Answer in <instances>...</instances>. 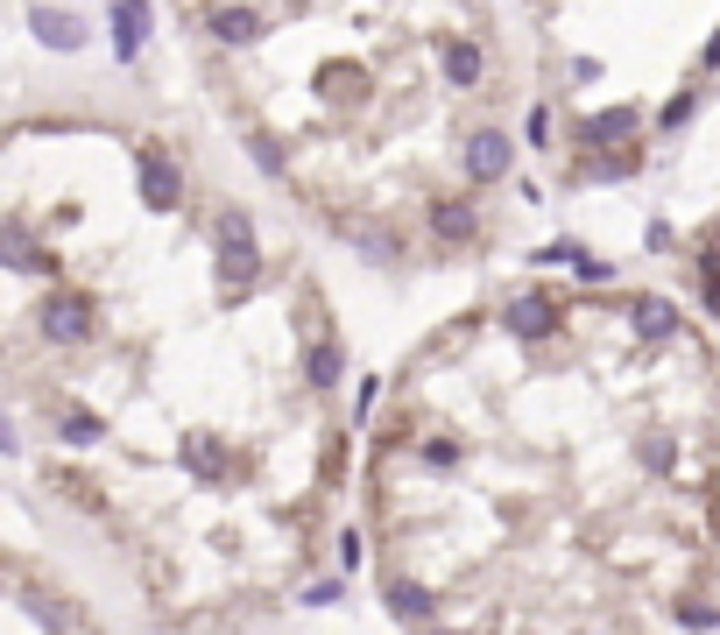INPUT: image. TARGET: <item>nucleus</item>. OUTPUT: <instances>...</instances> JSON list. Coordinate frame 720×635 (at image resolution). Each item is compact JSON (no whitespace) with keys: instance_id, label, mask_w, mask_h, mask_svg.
<instances>
[{"instance_id":"obj_1","label":"nucleus","mask_w":720,"mask_h":635,"mask_svg":"<svg viewBox=\"0 0 720 635\" xmlns=\"http://www.w3.org/2000/svg\"><path fill=\"white\" fill-rule=\"evenodd\" d=\"M213 248H219V276H227L233 290H254V283H262V240H254V219L240 205L213 212Z\"/></svg>"},{"instance_id":"obj_2","label":"nucleus","mask_w":720,"mask_h":635,"mask_svg":"<svg viewBox=\"0 0 720 635\" xmlns=\"http://www.w3.org/2000/svg\"><path fill=\"white\" fill-rule=\"evenodd\" d=\"M502 325L516 332V339L537 346V339H551V332H565V304H559L551 290H516V297L502 304Z\"/></svg>"},{"instance_id":"obj_3","label":"nucleus","mask_w":720,"mask_h":635,"mask_svg":"<svg viewBox=\"0 0 720 635\" xmlns=\"http://www.w3.org/2000/svg\"><path fill=\"white\" fill-rule=\"evenodd\" d=\"M93 325H99L93 297L50 290V304H43V339H50V346H85V339H93Z\"/></svg>"},{"instance_id":"obj_4","label":"nucleus","mask_w":720,"mask_h":635,"mask_svg":"<svg viewBox=\"0 0 720 635\" xmlns=\"http://www.w3.org/2000/svg\"><path fill=\"white\" fill-rule=\"evenodd\" d=\"M134 184H142V205L156 212V219H170V212L184 205V170H177L163 148H142V163H134Z\"/></svg>"},{"instance_id":"obj_5","label":"nucleus","mask_w":720,"mask_h":635,"mask_svg":"<svg viewBox=\"0 0 720 635\" xmlns=\"http://www.w3.org/2000/svg\"><path fill=\"white\" fill-rule=\"evenodd\" d=\"M508 170H516V142H508V128H473L467 134V177H473V184H502Z\"/></svg>"},{"instance_id":"obj_6","label":"nucleus","mask_w":720,"mask_h":635,"mask_svg":"<svg viewBox=\"0 0 720 635\" xmlns=\"http://www.w3.org/2000/svg\"><path fill=\"white\" fill-rule=\"evenodd\" d=\"M628 325H636V339H650V346H664V339H679V304L671 297H657V290H636L628 297Z\"/></svg>"},{"instance_id":"obj_7","label":"nucleus","mask_w":720,"mask_h":635,"mask_svg":"<svg viewBox=\"0 0 720 635\" xmlns=\"http://www.w3.org/2000/svg\"><path fill=\"white\" fill-rule=\"evenodd\" d=\"M382 600H388V614H396V622H410V628L431 635V614H439V594H431V586H417V579H403V572H388V579H382Z\"/></svg>"},{"instance_id":"obj_8","label":"nucleus","mask_w":720,"mask_h":635,"mask_svg":"<svg viewBox=\"0 0 720 635\" xmlns=\"http://www.w3.org/2000/svg\"><path fill=\"white\" fill-rule=\"evenodd\" d=\"M107 28H113V57H120V64H134V57L148 50V28H156V8H142V0H120V8L107 14Z\"/></svg>"},{"instance_id":"obj_9","label":"nucleus","mask_w":720,"mask_h":635,"mask_svg":"<svg viewBox=\"0 0 720 635\" xmlns=\"http://www.w3.org/2000/svg\"><path fill=\"white\" fill-rule=\"evenodd\" d=\"M28 28H36V43H50L57 57L85 50V14L79 8H28Z\"/></svg>"},{"instance_id":"obj_10","label":"nucleus","mask_w":720,"mask_h":635,"mask_svg":"<svg viewBox=\"0 0 720 635\" xmlns=\"http://www.w3.org/2000/svg\"><path fill=\"white\" fill-rule=\"evenodd\" d=\"M205 28H213L219 43H233V50H248V43H262L268 28H276V14H268V8H213Z\"/></svg>"},{"instance_id":"obj_11","label":"nucleus","mask_w":720,"mask_h":635,"mask_svg":"<svg viewBox=\"0 0 720 635\" xmlns=\"http://www.w3.org/2000/svg\"><path fill=\"white\" fill-rule=\"evenodd\" d=\"M636 128H643V113H636V106H600V113H587V120H579V142H587V148L636 142ZM608 156H614V148H608Z\"/></svg>"},{"instance_id":"obj_12","label":"nucleus","mask_w":720,"mask_h":635,"mask_svg":"<svg viewBox=\"0 0 720 635\" xmlns=\"http://www.w3.org/2000/svg\"><path fill=\"white\" fill-rule=\"evenodd\" d=\"M431 233L467 248V240H480V212H473L467 199H431Z\"/></svg>"},{"instance_id":"obj_13","label":"nucleus","mask_w":720,"mask_h":635,"mask_svg":"<svg viewBox=\"0 0 720 635\" xmlns=\"http://www.w3.org/2000/svg\"><path fill=\"white\" fill-rule=\"evenodd\" d=\"M304 374H311V388H319V396H333V388H339V374H347V354H339V339H311Z\"/></svg>"},{"instance_id":"obj_14","label":"nucleus","mask_w":720,"mask_h":635,"mask_svg":"<svg viewBox=\"0 0 720 635\" xmlns=\"http://www.w3.org/2000/svg\"><path fill=\"white\" fill-rule=\"evenodd\" d=\"M480 71H488V64H480V43H445V79H453L459 93H473Z\"/></svg>"},{"instance_id":"obj_15","label":"nucleus","mask_w":720,"mask_h":635,"mask_svg":"<svg viewBox=\"0 0 720 635\" xmlns=\"http://www.w3.org/2000/svg\"><path fill=\"white\" fill-rule=\"evenodd\" d=\"M57 438H64V445H99L107 423H99L93 410H64V417H57Z\"/></svg>"},{"instance_id":"obj_16","label":"nucleus","mask_w":720,"mask_h":635,"mask_svg":"<svg viewBox=\"0 0 720 635\" xmlns=\"http://www.w3.org/2000/svg\"><path fill=\"white\" fill-rule=\"evenodd\" d=\"M424 466H439V474H459V466H467V445H459V438H424Z\"/></svg>"},{"instance_id":"obj_17","label":"nucleus","mask_w":720,"mask_h":635,"mask_svg":"<svg viewBox=\"0 0 720 635\" xmlns=\"http://www.w3.org/2000/svg\"><path fill=\"white\" fill-rule=\"evenodd\" d=\"M0 248H8V268H22V276H28V268H43V262H36V240H28V226H14V219H8Z\"/></svg>"},{"instance_id":"obj_18","label":"nucleus","mask_w":720,"mask_h":635,"mask_svg":"<svg viewBox=\"0 0 720 635\" xmlns=\"http://www.w3.org/2000/svg\"><path fill=\"white\" fill-rule=\"evenodd\" d=\"M693 113H699V93H679V99L664 106V113H657V128H664V134H679V128H685Z\"/></svg>"},{"instance_id":"obj_19","label":"nucleus","mask_w":720,"mask_h":635,"mask_svg":"<svg viewBox=\"0 0 720 635\" xmlns=\"http://www.w3.org/2000/svg\"><path fill=\"white\" fill-rule=\"evenodd\" d=\"M248 148H254V163H262L268 177H283V148H276V134H262V128H254V134H248Z\"/></svg>"},{"instance_id":"obj_20","label":"nucleus","mask_w":720,"mask_h":635,"mask_svg":"<svg viewBox=\"0 0 720 635\" xmlns=\"http://www.w3.org/2000/svg\"><path fill=\"white\" fill-rule=\"evenodd\" d=\"M643 466H650V474H671V466H679V452H671V438H650V445H643Z\"/></svg>"},{"instance_id":"obj_21","label":"nucleus","mask_w":720,"mask_h":635,"mask_svg":"<svg viewBox=\"0 0 720 635\" xmlns=\"http://www.w3.org/2000/svg\"><path fill=\"white\" fill-rule=\"evenodd\" d=\"M679 622H685V628H713V622H720V608H713V600H685Z\"/></svg>"},{"instance_id":"obj_22","label":"nucleus","mask_w":720,"mask_h":635,"mask_svg":"<svg viewBox=\"0 0 720 635\" xmlns=\"http://www.w3.org/2000/svg\"><path fill=\"white\" fill-rule=\"evenodd\" d=\"M671 240H679V233H671V219H650V226H643V248H650V254H671Z\"/></svg>"},{"instance_id":"obj_23","label":"nucleus","mask_w":720,"mask_h":635,"mask_svg":"<svg viewBox=\"0 0 720 635\" xmlns=\"http://www.w3.org/2000/svg\"><path fill=\"white\" fill-rule=\"evenodd\" d=\"M523 134H530V142L544 148V142H551V106H530V120H523Z\"/></svg>"},{"instance_id":"obj_24","label":"nucleus","mask_w":720,"mask_h":635,"mask_svg":"<svg viewBox=\"0 0 720 635\" xmlns=\"http://www.w3.org/2000/svg\"><path fill=\"white\" fill-rule=\"evenodd\" d=\"M699 283H707V304L720 311V248L707 254V262H699Z\"/></svg>"},{"instance_id":"obj_25","label":"nucleus","mask_w":720,"mask_h":635,"mask_svg":"<svg viewBox=\"0 0 720 635\" xmlns=\"http://www.w3.org/2000/svg\"><path fill=\"white\" fill-rule=\"evenodd\" d=\"M374 403H382V382H374V374H368V382L353 388V417H374Z\"/></svg>"},{"instance_id":"obj_26","label":"nucleus","mask_w":720,"mask_h":635,"mask_svg":"<svg viewBox=\"0 0 720 635\" xmlns=\"http://www.w3.org/2000/svg\"><path fill=\"white\" fill-rule=\"evenodd\" d=\"M339 594H347V586H339V579H319V586H304V600H311V608H333Z\"/></svg>"},{"instance_id":"obj_27","label":"nucleus","mask_w":720,"mask_h":635,"mask_svg":"<svg viewBox=\"0 0 720 635\" xmlns=\"http://www.w3.org/2000/svg\"><path fill=\"white\" fill-rule=\"evenodd\" d=\"M339 565H360V529H339Z\"/></svg>"},{"instance_id":"obj_28","label":"nucleus","mask_w":720,"mask_h":635,"mask_svg":"<svg viewBox=\"0 0 720 635\" xmlns=\"http://www.w3.org/2000/svg\"><path fill=\"white\" fill-rule=\"evenodd\" d=\"M707 71H720V36H713V43H707Z\"/></svg>"},{"instance_id":"obj_29","label":"nucleus","mask_w":720,"mask_h":635,"mask_svg":"<svg viewBox=\"0 0 720 635\" xmlns=\"http://www.w3.org/2000/svg\"><path fill=\"white\" fill-rule=\"evenodd\" d=\"M431 635H439V628H431Z\"/></svg>"}]
</instances>
